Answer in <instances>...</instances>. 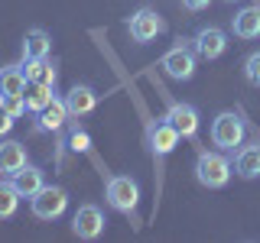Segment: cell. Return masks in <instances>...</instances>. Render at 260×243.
<instances>
[{"label":"cell","instance_id":"6da1fadb","mask_svg":"<svg viewBox=\"0 0 260 243\" xmlns=\"http://www.w3.org/2000/svg\"><path fill=\"white\" fill-rule=\"evenodd\" d=\"M231 175H234V162L228 159L221 149L218 152L202 149L199 156H195V182H199L202 188H224V185L231 182Z\"/></svg>","mask_w":260,"mask_h":243},{"label":"cell","instance_id":"7a4b0ae2","mask_svg":"<svg viewBox=\"0 0 260 243\" xmlns=\"http://www.w3.org/2000/svg\"><path fill=\"white\" fill-rule=\"evenodd\" d=\"M244 133H247V124L238 110H221L215 120H211V143L221 152H234L244 143Z\"/></svg>","mask_w":260,"mask_h":243},{"label":"cell","instance_id":"3957f363","mask_svg":"<svg viewBox=\"0 0 260 243\" xmlns=\"http://www.w3.org/2000/svg\"><path fill=\"white\" fill-rule=\"evenodd\" d=\"M104 198H108V205L114 211L134 214L137 205H140V185H137V178H130V175H111L108 185H104Z\"/></svg>","mask_w":260,"mask_h":243},{"label":"cell","instance_id":"277c9868","mask_svg":"<svg viewBox=\"0 0 260 243\" xmlns=\"http://www.w3.org/2000/svg\"><path fill=\"white\" fill-rule=\"evenodd\" d=\"M65 208H69V191H65L62 185H43V188L29 198V211L39 221H59L65 214Z\"/></svg>","mask_w":260,"mask_h":243},{"label":"cell","instance_id":"5b68a950","mask_svg":"<svg viewBox=\"0 0 260 243\" xmlns=\"http://www.w3.org/2000/svg\"><path fill=\"white\" fill-rule=\"evenodd\" d=\"M127 32H130V39H134L137 46H150V43H156L162 32H166V20H162L153 7H140L137 13H130Z\"/></svg>","mask_w":260,"mask_h":243},{"label":"cell","instance_id":"8992f818","mask_svg":"<svg viewBox=\"0 0 260 243\" xmlns=\"http://www.w3.org/2000/svg\"><path fill=\"white\" fill-rule=\"evenodd\" d=\"M159 68L176 81H189L195 75V68H199V52L192 49V43H176L159 59Z\"/></svg>","mask_w":260,"mask_h":243},{"label":"cell","instance_id":"52a82bcc","mask_svg":"<svg viewBox=\"0 0 260 243\" xmlns=\"http://www.w3.org/2000/svg\"><path fill=\"white\" fill-rule=\"evenodd\" d=\"M179 140H182V133L169 124L166 117H159V120H150L146 124V146H150V152L153 156H169V152L179 146Z\"/></svg>","mask_w":260,"mask_h":243},{"label":"cell","instance_id":"ba28073f","mask_svg":"<svg viewBox=\"0 0 260 243\" xmlns=\"http://www.w3.org/2000/svg\"><path fill=\"white\" fill-rule=\"evenodd\" d=\"M104 224H108V217L98 205H81L72 217V233L78 240H98L104 233Z\"/></svg>","mask_w":260,"mask_h":243},{"label":"cell","instance_id":"9c48e42d","mask_svg":"<svg viewBox=\"0 0 260 243\" xmlns=\"http://www.w3.org/2000/svg\"><path fill=\"white\" fill-rule=\"evenodd\" d=\"M192 49L199 52V59L215 62V59H221L228 52V32L221 26H202L195 32V39H192Z\"/></svg>","mask_w":260,"mask_h":243},{"label":"cell","instance_id":"30bf717a","mask_svg":"<svg viewBox=\"0 0 260 243\" xmlns=\"http://www.w3.org/2000/svg\"><path fill=\"white\" fill-rule=\"evenodd\" d=\"M166 120L185 136V140H192V136L199 133V127H202L199 110H195L192 104H185V101H173V97H166Z\"/></svg>","mask_w":260,"mask_h":243},{"label":"cell","instance_id":"8fae6325","mask_svg":"<svg viewBox=\"0 0 260 243\" xmlns=\"http://www.w3.org/2000/svg\"><path fill=\"white\" fill-rule=\"evenodd\" d=\"M69 120H72L69 104H65V97L55 94L52 104H46V107L36 113V130H39V133H59V130L69 124Z\"/></svg>","mask_w":260,"mask_h":243},{"label":"cell","instance_id":"7c38bea8","mask_svg":"<svg viewBox=\"0 0 260 243\" xmlns=\"http://www.w3.org/2000/svg\"><path fill=\"white\" fill-rule=\"evenodd\" d=\"M98 101H101V97H98V91L91 85H72L69 94H65V104H69L72 120H81V117H88V113H94Z\"/></svg>","mask_w":260,"mask_h":243},{"label":"cell","instance_id":"4fadbf2b","mask_svg":"<svg viewBox=\"0 0 260 243\" xmlns=\"http://www.w3.org/2000/svg\"><path fill=\"white\" fill-rule=\"evenodd\" d=\"M234 175L241 178H260V140L254 143H241L234 149Z\"/></svg>","mask_w":260,"mask_h":243},{"label":"cell","instance_id":"5bb4252c","mask_svg":"<svg viewBox=\"0 0 260 243\" xmlns=\"http://www.w3.org/2000/svg\"><path fill=\"white\" fill-rule=\"evenodd\" d=\"M26 146L16 143V140H0V175L10 178L13 172H20L26 166Z\"/></svg>","mask_w":260,"mask_h":243},{"label":"cell","instance_id":"9a60e30c","mask_svg":"<svg viewBox=\"0 0 260 243\" xmlns=\"http://www.w3.org/2000/svg\"><path fill=\"white\" fill-rule=\"evenodd\" d=\"M231 32L238 39H260V7H244L234 13Z\"/></svg>","mask_w":260,"mask_h":243},{"label":"cell","instance_id":"2e32d148","mask_svg":"<svg viewBox=\"0 0 260 243\" xmlns=\"http://www.w3.org/2000/svg\"><path fill=\"white\" fill-rule=\"evenodd\" d=\"M10 182L16 185V191H20L23 198H32V194H36V191L46 185V175H43V169H39V166L26 162L20 172H13V175H10Z\"/></svg>","mask_w":260,"mask_h":243},{"label":"cell","instance_id":"e0dca14e","mask_svg":"<svg viewBox=\"0 0 260 243\" xmlns=\"http://www.w3.org/2000/svg\"><path fill=\"white\" fill-rule=\"evenodd\" d=\"M52 55V36L46 29L32 26L23 36V59H49Z\"/></svg>","mask_w":260,"mask_h":243},{"label":"cell","instance_id":"ac0fdd59","mask_svg":"<svg viewBox=\"0 0 260 243\" xmlns=\"http://www.w3.org/2000/svg\"><path fill=\"white\" fill-rule=\"evenodd\" d=\"M26 88V71L23 65H4L0 68V101L4 97H13V94H23Z\"/></svg>","mask_w":260,"mask_h":243},{"label":"cell","instance_id":"d6986e66","mask_svg":"<svg viewBox=\"0 0 260 243\" xmlns=\"http://www.w3.org/2000/svg\"><path fill=\"white\" fill-rule=\"evenodd\" d=\"M23 97H26L29 113H39V110L46 107V104H52V97H55V85H43V81H26V88H23Z\"/></svg>","mask_w":260,"mask_h":243},{"label":"cell","instance_id":"ffe728a7","mask_svg":"<svg viewBox=\"0 0 260 243\" xmlns=\"http://www.w3.org/2000/svg\"><path fill=\"white\" fill-rule=\"evenodd\" d=\"M23 71H26V81H43V85H55L59 78L55 62L49 59H23Z\"/></svg>","mask_w":260,"mask_h":243},{"label":"cell","instance_id":"44dd1931","mask_svg":"<svg viewBox=\"0 0 260 243\" xmlns=\"http://www.w3.org/2000/svg\"><path fill=\"white\" fill-rule=\"evenodd\" d=\"M20 201H23V194L16 191V185L10 178H0V221H10L20 211Z\"/></svg>","mask_w":260,"mask_h":243},{"label":"cell","instance_id":"7402d4cb","mask_svg":"<svg viewBox=\"0 0 260 243\" xmlns=\"http://www.w3.org/2000/svg\"><path fill=\"white\" fill-rule=\"evenodd\" d=\"M69 149L72 152H88V149H91V136H88L85 127H75L69 133Z\"/></svg>","mask_w":260,"mask_h":243},{"label":"cell","instance_id":"603a6c76","mask_svg":"<svg viewBox=\"0 0 260 243\" xmlns=\"http://www.w3.org/2000/svg\"><path fill=\"white\" fill-rule=\"evenodd\" d=\"M244 78H247L250 85L260 88V49H257V52H250L247 59H244Z\"/></svg>","mask_w":260,"mask_h":243},{"label":"cell","instance_id":"cb8c5ba5","mask_svg":"<svg viewBox=\"0 0 260 243\" xmlns=\"http://www.w3.org/2000/svg\"><path fill=\"white\" fill-rule=\"evenodd\" d=\"M4 107H7V113H10L13 120H20V117H26V113H29V107H26V97H23V94L4 97Z\"/></svg>","mask_w":260,"mask_h":243},{"label":"cell","instance_id":"d4e9b609","mask_svg":"<svg viewBox=\"0 0 260 243\" xmlns=\"http://www.w3.org/2000/svg\"><path fill=\"white\" fill-rule=\"evenodd\" d=\"M13 124H16V120L10 117V113H7L4 101H0V140H4V136H7V133H10V130H13Z\"/></svg>","mask_w":260,"mask_h":243},{"label":"cell","instance_id":"484cf974","mask_svg":"<svg viewBox=\"0 0 260 243\" xmlns=\"http://www.w3.org/2000/svg\"><path fill=\"white\" fill-rule=\"evenodd\" d=\"M208 4H211V0H182V7H185L189 13H199V10H205Z\"/></svg>","mask_w":260,"mask_h":243},{"label":"cell","instance_id":"4316f807","mask_svg":"<svg viewBox=\"0 0 260 243\" xmlns=\"http://www.w3.org/2000/svg\"><path fill=\"white\" fill-rule=\"evenodd\" d=\"M228 4H234V0H228Z\"/></svg>","mask_w":260,"mask_h":243}]
</instances>
